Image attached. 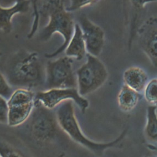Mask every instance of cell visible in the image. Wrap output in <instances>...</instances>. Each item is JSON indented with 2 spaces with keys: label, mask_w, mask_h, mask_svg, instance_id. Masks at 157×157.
Listing matches in <instances>:
<instances>
[{
  "label": "cell",
  "mask_w": 157,
  "mask_h": 157,
  "mask_svg": "<svg viewBox=\"0 0 157 157\" xmlns=\"http://www.w3.org/2000/svg\"><path fill=\"white\" fill-rule=\"evenodd\" d=\"M157 106L151 105L147 109V123L144 133L148 140L157 143Z\"/></svg>",
  "instance_id": "9a60e30c"
},
{
  "label": "cell",
  "mask_w": 157,
  "mask_h": 157,
  "mask_svg": "<svg viewBox=\"0 0 157 157\" xmlns=\"http://www.w3.org/2000/svg\"><path fill=\"white\" fill-rule=\"evenodd\" d=\"M72 64V58L67 56L48 61L45 67L44 84L46 90L77 88L76 74Z\"/></svg>",
  "instance_id": "8992f818"
},
{
  "label": "cell",
  "mask_w": 157,
  "mask_h": 157,
  "mask_svg": "<svg viewBox=\"0 0 157 157\" xmlns=\"http://www.w3.org/2000/svg\"><path fill=\"white\" fill-rule=\"evenodd\" d=\"M78 22L83 33L87 53L98 57L102 52L104 45V30L85 15L80 16Z\"/></svg>",
  "instance_id": "30bf717a"
},
{
  "label": "cell",
  "mask_w": 157,
  "mask_h": 157,
  "mask_svg": "<svg viewBox=\"0 0 157 157\" xmlns=\"http://www.w3.org/2000/svg\"><path fill=\"white\" fill-rule=\"evenodd\" d=\"M69 100L75 103L82 112L89 107L88 101L79 94L77 88H52L39 91L35 95V102L51 110Z\"/></svg>",
  "instance_id": "ba28073f"
},
{
  "label": "cell",
  "mask_w": 157,
  "mask_h": 157,
  "mask_svg": "<svg viewBox=\"0 0 157 157\" xmlns=\"http://www.w3.org/2000/svg\"><path fill=\"white\" fill-rule=\"evenodd\" d=\"M35 95L31 90L26 88H17L13 91L7 99L9 126H20L29 119L34 107Z\"/></svg>",
  "instance_id": "52a82bcc"
},
{
  "label": "cell",
  "mask_w": 157,
  "mask_h": 157,
  "mask_svg": "<svg viewBox=\"0 0 157 157\" xmlns=\"http://www.w3.org/2000/svg\"><path fill=\"white\" fill-rule=\"evenodd\" d=\"M93 1L94 2H97V1H99V0H93Z\"/></svg>",
  "instance_id": "cb8c5ba5"
},
{
  "label": "cell",
  "mask_w": 157,
  "mask_h": 157,
  "mask_svg": "<svg viewBox=\"0 0 157 157\" xmlns=\"http://www.w3.org/2000/svg\"><path fill=\"white\" fill-rule=\"evenodd\" d=\"M93 3H94L93 0H70V5L66 7V10L67 12H72Z\"/></svg>",
  "instance_id": "ffe728a7"
},
{
  "label": "cell",
  "mask_w": 157,
  "mask_h": 157,
  "mask_svg": "<svg viewBox=\"0 0 157 157\" xmlns=\"http://www.w3.org/2000/svg\"><path fill=\"white\" fill-rule=\"evenodd\" d=\"M56 115L60 129L72 140L94 154L101 155L110 148L117 147L125 137L128 128L124 129L118 137L108 142H97L88 139L82 132L75 114L73 101L69 100L57 107Z\"/></svg>",
  "instance_id": "3957f363"
},
{
  "label": "cell",
  "mask_w": 157,
  "mask_h": 157,
  "mask_svg": "<svg viewBox=\"0 0 157 157\" xmlns=\"http://www.w3.org/2000/svg\"><path fill=\"white\" fill-rule=\"evenodd\" d=\"M124 83L132 90L141 93L148 83V75L140 67L132 66L126 69L123 75Z\"/></svg>",
  "instance_id": "7c38bea8"
},
{
  "label": "cell",
  "mask_w": 157,
  "mask_h": 157,
  "mask_svg": "<svg viewBox=\"0 0 157 157\" xmlns=\"http://www.w3.org/2000/svg\"><path fill=\"white\" fill-rule=\"evenodd\" d=\"M39 15L48 19V23L40 33L42 41L48 40L55 33H59L63 37L62 45L55 52L46 53L47 58L55 57L65 51L74 34L75 23L71 12L66 10L64 0H44L42 6L38 8Z\"/></svg>",
  "instance_id": "7a4b0ae2"
},
{
  "label": "cell",
  "mask_w": 157,
  "mask_h": 157,
  "mask_svg": "<svg viewBox=\"0 0 157 157\" xmlns=\"http://www.w3.org/2000/svg\"><path fill=\"white\" fill-rule=\"evenodd\" d=\"M1 55H2V53L0 52V57H1Z\"/></svg>",
  "instance_id": "d4e9b609"
},
{
  "label": "cell",
  "mask_w": 157,
  "mask_h": 157,
  "mask_svg": "<svg viewBox=\"0 0 157 157\" xmlns=\"http://www.w3.org/2000/svg\"><path fill=\"white\" fill-rule=\"evenodd\" d=\"M86 62L75 72L77 90L83 97L101 87L109 75L105 66L97 56L86 53Z\"/></svg>",
  "instance_id": "277c9868"
},
{
  "label": "cell",
  "mask_w": 157,
  "mask_h": 157,
  "mask_svg": "<svg viewBox=\"0 0 157 157\" xmlns=\"http://www.w3.org/2000/svg\"><path fill=\"white\" fill-rule=\"evenodd\" d=\"M0 157H24L17 149L0 140Z\"/></svg>",
  "instance_id": "e0dca14e"
},
{
  "label": "cell",
  "mask_w": 157,
  "mask_h": 157,
  "mask_svg": "<svg viewBox=\"0 0 157 157\" xmlns=\"http://www.w3.org/2000/svg\"><path fill=\"white\" fill-rule=\"evenodd\" d=\"M31 2V0H20L9 7H2L0 4V29L9 33L12 28V17L16 14L27 12Z\"/></svg>",
  "instance_id": "8fae6325"
},
{
  "label": "cell",
  "mask_w": 157,
  "mask_h": 157,
  "mask_svg": "<svg viewBox=\"0 0 157 157\" xmlns=\"http://www.w3.org/2000/svg\"><path fill=\"white\" fill-rule=\"evenodd\" d=\"M9 107L7 99L0 96V123L7 124Z\"/></svg>",
  "instance_id": "44dd1931"
},
{
  "label": "cell",
  "mask_w": 157,
  "mask_h": 157,
  "mask_svg": "<svg viewBox=\"0 0 157 157\" xmlns=\"http://www.w3.org/2000/svg\"><path fill=\"white\" fill-rule=\"evenodd\" d=\"M4 76L12 87L31 90L45 83V69L37 52L21 50L7 62Z\"/></svg>",
  "instance_id": "6da1fadb"
},
{
  "label": "cell",
  "mask_w": 157,
  "mask_h": 157,
  "mask_svg": "<svg viewBox=\"0 0 157 157\" xmlns=\"http://www.w3.org/2000/svg\"><path fill=\"white\" fill-rule=\"evenodd\" d=\"M29 129L33 139L42 143L53 140L59 132L56 112L35 102L34 109L29 118Z\"/></svg>",
  "instance_id": "5b68a950"
},
{
  "label": "cell",
  "mask_w": 157,
  "mask_h": 157,
  "mask_svg": "<svg viewBox=\"0 0 157 157\" xmlns=\"http://www.w3.org/2000/svg\"><path fill=\"white\" fill-rule=\"evenodd\" d=\"M144 92L146 101L157 106V78H155L148 81Z\"/></svg>",
  "instance_id": "2e32d148"
},
{
  "label": "cell",
  "mask_w": 157,
  "mask_h": 157,
  "mask_svg": "<svg viewBox=\"0 0 157 157\" xmlns=\"http://www.w3.org/2000/svg\"><path fill=\"white\" fill-rule=\"evenodd\" d=\"M13 90L5 76L0 72V96L8 99Z\"/></svg>",
  "instance_id": "ac0fdd59"
},
{
  "label": "cell",
  "mask_w": 157,
  "mask_h": 157,
  "mask_svg": "<svg viewBox=\"0 0 157 157\" xmlns=\"http://www.w3.org/2000/svg\"><path fill=\"white\" fill-rule=\"evenodd\" d=\"M20 0H0V4L4 7H9ZM33 2V0H31Z\"/></svg>",
  "instance_id": "7402d4cb"
},
{
  "label": "cell",
  "mask_w": 157,
  "mask_h": 157,
  "mask_svg": "<svg viewBox=\"0 0 157 157\" xmlns=\"http://www.w3.org/2000/svg\"><path fill=\"white\" fill-rule=\"evenodd\" d=\"M39 0H33L32 2L33 4V13H34V21L33 24L31 28L29 34L28 35V37L31 39L34 36L36 32L37 31L39 24V20H40V15L38 11V2Z\"/></svg>",
  "instance_id": "d6986e66"
},
{
  "label": "cell",
  "mask_w": 157,
  "mask_h": 157,
  "mask_svg": "<svg viewBox=\"0 0 157 157\" xmlns=\"http://www.w3.org/2000/svg\"><path fill=\"white\" fill-rule=\"evenodd\" d=\"M135 36L140 48L154 67H157V13L139 24Z\"/></svg>",
  "instance_id": "9c48e42d"
},
{
  "label": "cell",
  "mask_w": 157,
  "mask_h": 157,
  "mask_svg": "<svg viewBox=\"0 0 157 157\" xmlns=\"http://www.w3.org/2000/svg\"><path fill=\"white\" fill-rule=\"evenodd\" d=\"M86 53V45L82 29L78 23H76L74 34L65 50V54L69 57L75 58L79 61L82 59Z\"/></svg>",
  "instance_id": "4fadbf2b"
},
{
  "label": "cell",
  "mask_w": 157,
  "mask_h": 157,
  "mask_svg": "<svg viewBox=\"0 0 157 157\" xmlns=\"http://www.w3.org/2000/svg\"><path fill=\"white\" fill-rule=\"evenodd\" d=\"M131 6L134 7H140L144 6L148 0H128Z\"/></svg>",
  "instance_id": "603a6c76"
},
{
  "label": "cell",
  "mask_w": 157,
  "mask_h": 157,
  "mask_svg": "<svg viewBox=\"0 0 157 157\" xmlns=\"http://www.w3.org/2000/svg\"><path fill=\"white\" fill-rule=\"evenodd\" d=\"M140 98V93L124 84L117 96L118 107L123 112H130L137 105Z\"/></svg>",
  "instance_id": "5bb4252c"
}]
</instances>
